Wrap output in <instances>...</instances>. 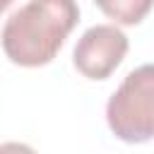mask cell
<instances>
[{
  "label": "cell",
  "mask_w": 154,
  "mask_h": 154,
  "mask_svg": "<svg viewBox=\"0 0 154 154\" xmlns=\"http://www.w3.org/2000/svg\"><path fill=\"white\" fill-rule=\"evenodd\" d=\"M77 22L75 0H29L7 17L0 43L14 65L41 67L58 55Z\"/></svg>",
  "instance_id": "obj_1"
},
{
  "label": "cell",
  "mask_w": 154,
  "mask_h": 154,
  "mask_svg": "<svg viewBox=\"0 0 154 154\" xmlns=\"http://www.w3.org/2000/svg\"><path fill=\"white\" fill-rule=\"evenodd\" d=\"M106 123L111 132L128 144L154 140V63L125 75L106 103Z\"/></svg>",
  "instance_id": "obj_2"
},
{
  "label": "cell",
  "mask_w": 154,
  "mask_h": 154,
  "mask_svg": "<svg viewBox=\"0 0 154 154\" xmlns=\"http://www.w3.org/2000/svg\"><path fill=\"white\" fill-rule=\"evenodd\" d=\"M128 48L130 41L123 29L116 24H96L79 36L72 51V63L87 79H108L123 63Z\"/></svg>",
  "instance_id": "obj_3"
},
{
  "label": "cell",
  "mask_w": 154,
  "mask_h": 154,
  "mask_svg": "<svg viewBox=\"0 0 154 154\" xmlns=\"http://www.w3.org/2000/svg\"><path fill=\"white\" fill-rule=\"evenodd\" d=\"M94 2L108 19L123 26L140 24L154 7V0H94Z\"/></svg>",
  "instance_id": "obj_4"
},
{
  "label": "cell",
  "mask_w": 154,
  "mask_h": 154,
  "mask_svg": "<svg viewBox=\"0 0 154 154\" xmlns=\"http://www.w3.org/2000/svg\"><path fill=\"white\" fill-rule=\"evenodd\" d=\"M0 154H38V152L31 149L24 142H2L0 144Z\"/></svg>",
  "instance_id": "obj_5"
},
{
  "label": "cell",
  "mask_w": 154,
  "mask_h": 154,
  "mask_svg": "<svg viewBox=\"0 0 154 154\" xmlns=\"http://www.w3.org/2000/svg\"><path fill=\"white\" fill-rule=\"evenodd\" d=\"M10 5H12V0H0V12H5Z\"/></svg>",
  "instance_id": "obj_6"
}]
</instances>
